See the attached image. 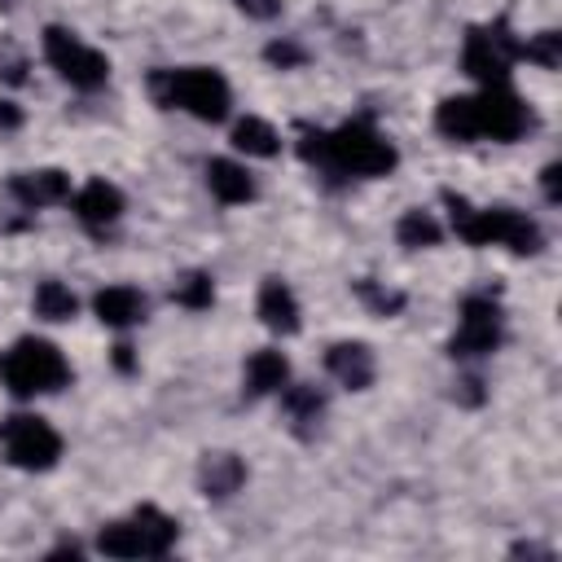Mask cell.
I'll use <instances>...</instances> for the list:
<instances>
[{"label":"cell","mask_w":562,"mask_h":562,"mask_svg":"<svg viewBox=\"0 0 562 562\" xmlns=\"http://www.w3.org/2000/svg\"><path fill=\"white\" fill-rule=\"evenodd\" d=\"M299 154L338 176H386L395 167V145L386 136H378L369 123H342L338 132L303 127Z\"/></svg>","instance_id":"obj_1"},{"label":"cell","mask_w":562,"mask_h":562,"mask_svg":"<svg viewBox=\"0 0 562 562\" xmlns=\"http://www.w3.org/2000/svg\"><path fill=\"white\" fill-rule=\"evenodd\" d=\"M443 202L452 211V228H457L461 241H470V246H509L514 255H536L540 250V228L522 211H509V206L474 211L457 193H443Z\"/></svg>","instance_id":"obj_2"},{"label":"cell","mask_w":562,"mask_h":562,"mask_svg":"<svg viewBox=\"0 0 562 562\" xmlns=\"http://www.w3.org/2000/svg\"><path fill=\"white\" fill-rule=\"evenodd\" d=\"M149 92L158 105L167 110H189L202 123H220L228 114V83L220 70L211 66H184V70H154L149 75Z\"/></svg>","instance_id":"obj_3"},{"label":"cell","mask_w":562,"mask_h":562,"mask_svg":"<svg viewBox=\"0 0 562 562\" xmlns=\"http://www.w3.org/2000/svg\"><path fill=\"white\" fill-rule=\"evenodd\" d=\"M0 382L13 395H44V391H61L70 382V364L48 338H18L0 356Z\"/></svg>","instance_id":"obj_4"},{"label":"cell","mask_w":562,"mask_h":562,"mask_svg":"<svg viewBox=\"0 0 562 562\" xmlns=\"http://www.w3.org/2000/svg\"><path fill=\"white\" fill-rule=\"evenodd\" d=\"M518 61V40L509 31V22H492V26H474L465 35V48H461V66L470 79H479L483 88L487 83H505L509 79V66Z\"/></svg>","instance_id":"obj_5"},{"label":"cell","mask_w":562,"mask_h":562,"mask_svg":"<svg viewBox=\"0 0 562 562\" xmlns=\"http://www.w3.org/2000/svg\"><path fill=\"white\" fill-rule=\"evenodd\" d=\"M44 57L53 61V70H57L70 88L92 92V88H101V83L110 79L105 53H97L92 44H83V40L70 35L66 26H48V31H44Z\"/></svg>","instance_id":"obj_6"},{"label":"cell","mask_w":562,"mask_h":562,"mask_svg":"<svg viewBox=\"0 0 562 562\" xmlns=\"http://www.w3.org/2000/svg\"><path fill=\"white\" fill-rule=\"evenodd\" d=\"M0 439H4V452L18 470H53L57 457H61V435L35 413L9 417L0 426Z\"/></svg>","instance_id":"obj_7"},{"label":"cell","mask_w":562,"mask_h":562,"mask_svg":"<svg viewBox=\"0 0 562 562\" xmlns=\"http://www.w3.org/2000/svg\"><path fill=\"white\" fill-rule=\"evenodd\" d=\"M496 342H501V307H496V299L470 294V299L461 303V325H457V334H452V342H448V356H457V360H479V356L496 351Z\"/></svg>","instance_id":"obj_8"},{"label":"cell","mask_w":562,"mask_h":562,"mask_svg":"<svg viewBox=\"0 0 562 562\" xmlns=\"http://www.w3.org/2000/svg\"><path fill=\"white\" fill-rule=\"evenodd\" d=\"M474 101V132L479 136H492V140H518L531 123L527 105L509 92V83H487Z\"/></svg>","instance_id":"obj_9"},{"label":"cell","mask_w":562,"mask_h":562,"mask_svg":"<svg viewBox=\"0 0 562 562\" xmlns=\"http://www.w3.org/2000/svg\"><path fill=\"white\" fill-rule=\"evenodd\" d=\"M9 193H13L26 211H35V206H53V202H66V198H70V176L57 171V167H44V171H18V176L9 180Z\"/></svg>","instance_id":"obj_10"},{"label":"cell","mask_w":562,"mask_h":562,"mask_svg":"<svg viewBox=\"0 0 562 562\" xmlns=\"http://www.w3.org/2000/svg\"><path fill=\"white\" fill-rule=\"evenodd\" d=\"M70 202H75V215L88 228H105V224H114L123 215V193L114 184H105V180H88Z\"/></svg>","instance_id":"obj_11"},{"label":"cell","mask_w":562,"mask_h":562,"mask_svg":"<svg viewBox=\"0 0 562 562\" xmlns=\"http://www.w3.org/2000/svg\"><path fill=\"white\" fill-rule=\"evenodd\" d=\"M325 364H329V373H334L342 386H351V391H364V386L373 382V351H369L364 342H334V347L325 351Z\"/></svg>","instance_id":"obj_12"},{"label":"cell","mask_w":562,"mask_h":562,"mask_svg":"<svg viewBox=\"0 0 562 562\" xmlns=\"http://www.w3.org/2000/svg\"><path fill=\"white\" fill-rule=\"evenodd\" d=\"M259 321L272 334H294L299 329V303H294V290L281 277L263 281V290H259Z\"/></svg>","instance_id":"obj_13"},{"label":"cell","mask_w":562,"mask_h":562,"mask_svg":"<svg viewBox=\"0 0 562 562\" xmlns=\"http://www.w3.org/2000/svg\"><path fill=\"white\" fill-rule=\"evenodd\" d=\"M198 483H202L206 496L224 501V496H233V492L246 483V465H241V457H233V452H206L202 465H198Z\"/></svg>","instance_id":"obj_14"},{"label":"cell","mask_w":562,"mask_h":562,"mask_svg":"<svg viewBox=\"0 0 562 562\" xmlns=\"http://www.w3.org/2000/svg\"><path fill=\"white\" fill-rule=\"evenodd\" d=\"M92 307H97V316H101L105 325L123 329V325H136V321L145 316V294L132 290V285H105V290L92 299Z\"/></svg>","instance_id":"obj_15"},{"label":"cell","mask_w":562,"mask_h":562,"mask_svg":"<svg viewBox=\"0 0 562 562\" xmlns=\"http://www.w3.org/2000/svg\"><path fill=\"white\" fill-rule=\"evenodd\" d=\"M206 184H211V193H215L220 202H228V206L255 198V180H250L246 167L233 162V158H211V167H206Z\"/></svg>","instance_id":"obj_16"},{"label":"cell","mask_w":562,"mask_h":562,"mask_svg":"<svg viewBox=\"0 0 562 562\" xmlns=\"http://www.w3.org/2000/svg\"><path fill=\"white\" fill-rule=\"evenodd\" d=\"M285 378H290V364H285V356L272 351V347H263V351H255V356L246 360V391H250V395H272V391L285 386Z\"/></svg>","instance_id":"obj_17"},{"label":"cell","mask_w":562,"mask_h":562,"mask_svg":"<svg viewBox=\"0 0 562 562\" xmlns=\"http://www.w3.org/2000/svg\"><path fill=\"white\" fill-rule=\"evenodd\" d=\"M132 522L140 527V540H145V553L149 558H162L171 544H176V518H167L158 505H140L136 514H132Z\"/></svg>","instance_id":"obj_18"},{"label":"cell","mask_w":562,"mask_h":562,"mask_svg":"<svg viewBox=\"0 0 562 562\" xmlns=\"http://www.w3.org/2000/svg\"><path fill=\"white\" fill-rule=\"evenodd\" d=\"M435 127L448 140H479V132H474V101L470 97H448L435 110Z\"/></svg>","instance_id":"obj_19"},{"label":"cell","mask_w":562,"mask_h":562,"mask_svg":"<svg viewBox=\"0 0 562 562\" xmlns=\"http://www.w3.org/2000/svg\"><path fill=\"white\" fill-rule=\"evenodd\" d=\"M233 145H237L241 154H250V158H272V154H277V145H281V136L272 132V123H263V119L246 114V119L233 127Z\"/></svg>","instance_id":"obj_20"},{"label":"cell","mask_w":562,"mask_h":562,"mask_svg":"<svg viewBox=\"0 0 562 562\" xmlns=\"http://www.w3.org/2000/svg\"><path fill=\"white\" fill-rule=\"evenodd\" d=\"M97 549L105 558H149L145 553V540H140V527L127 518V522H105L101 536H97Z\"/></svg>","instance_id":"obj_21"},{"label":"cell","mask_w":562,"mask_h":562,"mask_svg":"<svg viewBox=\"0 0 562 562\" xmlns=\"http://www.w3.org/2000/svg\"><path fill=\"white\" fill-rule=\"evenodd\" d=\"M79 312V299L61 281H40L35 285V316L44 321H70Z\"/></svg>","instance_id":"obj_22"},{"label":"cell","mask_w":562,"mask_h":562,"mask_svg":"<svg viewBox=\"0 0 562 562\" xmlns=\"http://www.w3.org/2000/svg\"><path fill=\"white\" fill-rule=\"evenodd\" d=\"M439 220L430 215V211H404L400 215V224H395V237H400V246H435L439 241Z\"/></svg>","instance_id":"obj_23"},{"label":"cell","mask_w":562,"mask_h":562,"mask_svg":"<svg viewBox=\"0 0 562 562\" xmlns=\"http://www.w3.org/2000/svg\"><path fill=\"white\" fill-rule=\"evenodd\" d=\"M171 299H176L180 307H193V312L211 307V299H215L211 272H184V277H176V285H171Z\"/></svg>","instance_id":"obj_24"},{"label":"cell","mask_w":562,"mask_h":562,"mask_svg":"<svg viewBox=\"0 0 562 562\" xmlns=\"http://www.w3.org/2000/svg\"><path fill=\"white\" fill-rule=\"evenodd\" d=\"M518 57H527V61L553 70V66L562 61V35H558V31H540V35H531L527 44H518Z\"/></svg>","instance_id":"obj_25"},{"label":"cell","mask_w":562,"mask_h":562,"mask_svg":"<svg viewBox=\"0 0 562 562\" xmlns=\"http://www.w3.org/2000/svg\"><path fill=\"white\" fill-rule=\"evenodd\" d=\"M321 391L316 386H285V413L294 417V422H316V413H321Z\"/></svg>","instance_id":"obj_26"},{"label":"cell","mask_w":562,"mask_h":562,"mask_svg":"<svg viewBox=\"0 0 562 562\" xmlns=\"http://www.w3.org/2000/svg\"><path fill=\"white\" fill-rule=\"evenodd\" d=\"M356 294H360L373 312H382V316H395V312L404 307V294H400V290H382V285H373V281H356Z\"/></svg>","instance_id":"obj_27"},{"label":"cell","mask_w":562,"mask_h":562,"mask_svg":"<svg viewBox=\"0 0 562 562\" xmlns=\"http://www.w3.org/2000/svg\"><path fill=\"white\" fill-rule=\"evenodd\" d=\"M263 57H268L272 66H303V57H307V53H303L294 40H272V44L263 48Z\"/></svg>","instance_id":"obj_28"},{"label":"cell","mask_w":562,"mask_h":562,"mask_svg":"<svg viewBox=\"0 0 562 562\" xmlns=\"http://www.w3.org/2000/svg\"><path fill=\"white\" fill-rule=\"evenodd\" d=\"M246 18H259V22H268V18H277L281 13V0H233Z\"/></svg>","instance_id":"obj_29"},{"label":"cell","mask_w":562,"mask_h":562,"mask_svg":"<svg viewBox=\"0 0 562 562\" xmlns=\"http://www.w3.org/2000/svg\"><path fill=\"white\" fill-rule=\"evenodd\" d=\"M558 176H562V167H558V162H549V167H544V176H540V184H544V198H549V202H558V198H562V193H558Z\"/></svg>","instance_id":"obj_30"},{"label":"cell","mask_w":562,"mask_h":562,"mask_svg":"<svg viewBox=\"0 0 562 562\" xmlns=\"http://www.w3.org/2000/svg\"><path fill=\"white\" fill-rule=\"evenodd\" d=\"M22 123V110L13 101H0V127H18Z\"/></svg>","instance_id":"obj_31"},{"label":"cell","mask_w":562,"mask_h":562,"mask_svg":"<svg viewBox=\"0 0 562 562\" xmlns=\"http://www.w3.org/2000/svg\"><path fill=\"white\" fill-rule=\"evenodd\" d=\"M479 386H483L479 378H465V382H461V400H465V404H479V400H483V391H479Z\"/></svg>","instance_id":"obj_32"},{"label":"cell","mask_w":562,"mask_h":562,"mask_svg":"<svg viewBox=\"0 0 562 562\" xmlns=\"http://www.w3.org/2000/svg\"><path fill=\"white\" fill-rule=\"evenodd\" d=\"M114 364H119L123 373L132 369V347H127V342H119V347H114Z\"/></svg>","instance_id":"obj_33"}]
</instances>
